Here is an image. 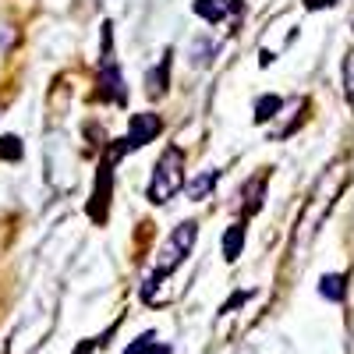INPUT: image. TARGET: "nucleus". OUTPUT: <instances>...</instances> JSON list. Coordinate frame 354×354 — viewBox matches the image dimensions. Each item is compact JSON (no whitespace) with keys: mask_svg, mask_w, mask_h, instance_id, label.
<instances>
[{"mask_svg":"<svg viewBox=\"0 0 354 354\" xmlns=\"http://www.w3.org/2000/svg\"><path fill=\"white\" fill-rule=\"evenodd\" d=\"M280 106H283L280 96H262V100L255 103V121H259V124H262V121H270V117L280 113Z\"/></svg>","mask_w":354,"mask_h":354,"instance_id":"nucleus-11","label":"nucleus"},{"mask_svg":"<svg viewBox=\"0 0 354 354\" xmlns=\"http://www.w3.org/2000/svg\"><path fill=\"white\" fill-rule=\"evenodd\" d=\"M181 188H185V153H181V145H167L153 170V181H149V202L163 205Z\"/></svg>","mask_w":354,"mask_h":354,"instance_id":"nucleus-1","label":"nucleus"},{"mask_svg":"<svg viewBox=\"0 0 354 354\" xmlns=\"http://www.w3.org/2000/svg\"><path fill=\"white\" fill-rule=\"evenodd\" d=\"M209 53H216V43H213V39H198V43H195V53H192V61L202 68V64H209V61H213Z\"/></svg>","mask_w":354,"mask_h":354,"instance_id":"nucleus-12","label":"nucleus"},{"mask_svg":"<svg viewBox=\"0 0 354 354\" xmlns=\"http://www.w3.org/2000/svg\"><path fill=\"white\" fill-rule=\"evenodd\" d=\"M167 71H170V53L160 61V71H149V96H163L167 93Z\"/></svg>","mask_w":354,"mask_h":354,"instance_id":"nucleus-10","label":"nucleus"},{"mask_svg":"<svg viewBox=\"0 0 354 354\" xmlns=\"http://www.w3.org/2000/svg\"><path fill=\"white\" fill-rule=\"evenodd\" d=\"M124 354H170V347L160 344L156 333H142L138 340H131V344L124 347Z\"/></svg>","mask_w":354,"mask_h":354,"instance_id":"nucleus-7","label":"nucleus"},{"mask_svg":"<svg viewBox=\"0 0 354 354\" xmlns=\"http://www.w3.org/2000/svg\"><path fill=\"white\" fill-rule=\"evenodd\" d=\"M248 298H252V294H248V290H238V294H234V298H230V301H227V305H223V308H220V312H223V315H227V312H230V308H238V305H245V301H248Z\"/></svg>","mask_w":354,"mask_h":354,"instance_id":"nucleus-14","label":"nucleus"},{"mask_svg":"<svg viewBox=\"0 0 354 354\" xmlns=\"http://www.w3.org/2000/svg\"><path fill=\"white\" fill-rule=\"evenodd\" d=\"M241 248H245V223H230L223 234V259L234 262L241 255Z\"/></svg>","mask_w":354,"mask_h":354,"instance_id":"nucleus-6","label":"nucleus"},{"mask_svg":"<svg viewBox=\"0 0 354 354\" xmlns=\"http://www.w3.org/2000/svg\"><path fill=\"white\" fill-rule=\"evenodd\" d=\"M195 238H198V223L195 220H185L181 227H174V234L167 238V245L156 252V270H153V277L145 280V287H153V283H160L163 277H170L177 266H181L185 259H188V252H192V245H195Z\"/></svg>","mask_w":354,"mask_h":354,"instance_id":"nucleus-2","label":"nucleus"},{"mask_svg":"<svg viewBox=\"0 0 354 354\" xmlns=\"http://www.w3.org/2000/svg\"><path fill=\"white\" fill-rule=\"evenodd\" d=\"M337 4V0H305V8L308 11H319V8H333Z\"/></svg>","mask_w":354,"mask_h":354,"instance_id":"nucleus-15","label":"nucleus"},{"mask_svg":"<svg viewBox=\"0 0 354 354\" xmlns=\"http://www.w3.org/2000/svg\"><path fill=\"white\" fill-rule=\"evenodd\" d=\"M160 117L156 113H135L131 117V124H128V135L117 142V149H113V156L110 160H117V156H124V153H131V149H142L145 142H153L156 135H160Z\"/></svg>","mask_w":354,"mask_h":354,"instance_id":"nucleus-3","label":"nucleus"},{"mask_svg":"<svg viewBox=\"0 0 354 354\" xmlns=\"http://www.w3.org/2000/svg\"><path fill=\"white\" fill-rule=\"evenodd\" d=\"M216 181H220V170H205L202 177H195V181L188 185V195L195 202H202L205 195H209V188H216Z\"/></svg>","mask_w":354,"mask_h":354,"instance_id":"nucleus-8","label":"nucleus"},{"mask_svg":"<svg viewBox=\"0 0 354 354\" xmlns=\"http://www.w3.org/2000/svg\"><path fill=\"white\" fill-rule=\"evenodd\" d=\"M238 11H245L241 0H195V15L202 21H209V25H216V21H223L230 15H238Z\"/></svg>","mask_w":354,"mask_h":354,"instance_id":"nucleus-4","label":"nucleus"},{"mask_svg":"<svg viewBox=\"0 0 354 354\" xmlns=\"http://www.w3.org/2000/svg\"><path fill=\"white\" fill-rule=\"evenodd\" d=\"M0 160H21V142L15 135L0 138Z\"/></svg>","mask_w":354,"mask_h":354,"instance_id":"nucleus-13","label":"nucleus"},{"mask_svg":"<svg viewBox=\"0 0 354 354\" xmlns=\"http://www.w3.org/2000/svg\"><path fill=\"white\" fill-rule=\"evenodd\" d=\"M344 277L340 273H330V277H322L319 280V294L322 298H330V301H344Z\"/></svg>","mask_w":354,"mask_h":354,"instance_id":"nucleus-9","label":"nucleus"},{"mask_svg":"<svg viewBox=\"0 0 354 354\" xmlns=\"http://www.w3.org/2000/svg\"><path fill=\"white\" fill-rule=\"evenodd\" d=\"M106 202H110V163L100 167V177H96V202H93V213L96 220H106Z\"/></svg>","mask_w":354,"mask_h":354,"instance_id":"nucleus-5","label":"nucleus"}]
</instances>
